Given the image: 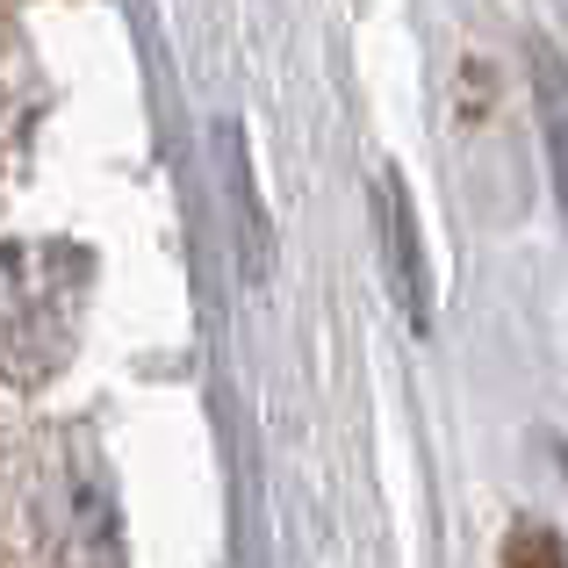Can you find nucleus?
Listing matches in <instances>:
<instances>
[{
    "mask_svg": "<svg viewBox=\"0 0 568 568\" xmlns=\"http://www.w3.org/2000/svg\"><path fill=\"white\" fill-rule=\"evenodd\" d=\"M94 303V252L65 237L0 245V382L43 388L80 353Z\"/></svg>",
    "mask_w": 568,
    "mask_h": 568,
    "instance_id": "f257e3e1",
    "label": "nucleus"
},
{
    "mask_svg": "<svg viewBox=\"0 0 568 568\" xmlns=\"http://www.w3.org/2000/svg\"><path fill=\"white\" fill-rule=\"evenodd\" d=\"M532 94H540V138H547V166H555L561 216H568V65L547 43H532Z\"/></svg>",
    "mask_w": 568,
    "mask_h": 568,
    "instance_id": "f03ea898",
    "label": "nucleus"
},
{
    "mask_svg": "<svg viewBox=\"0 0 568 568\" xmlns=\"http://www.w3.org/2000/svg\"><path fill=\"white\" fill-rule=\"evenodd\" d=\"M382 231H388V252H396L403 310H410V324L425 332V260H417V223H410V202H403L396 173H382Z\"/></svg>",
    "mask_w": 568,
    "mask_h": 568,
    "instance_id": "7ed1b4c3",
    "label": "nucleus"
},
{
    "mask_svg": "<svg viewBox=\"0 0 568 568\" xmlns=\"http://www.w3.org/2000/svg\"><path fill=\"white\" fill-rule=\"evenodd\" d=\"M223 144H231V194H237V209H245V223H237V237H245V274L266 281V274H274V237H266L260 194H252V173H245V152H237V130L231 123H223Z\"/></svg>",
    "mask_w": 568,
    "mask_h": 568,
    "instance_id": "20e7f679",
    "label": "nucleus"
}]
</instances>
